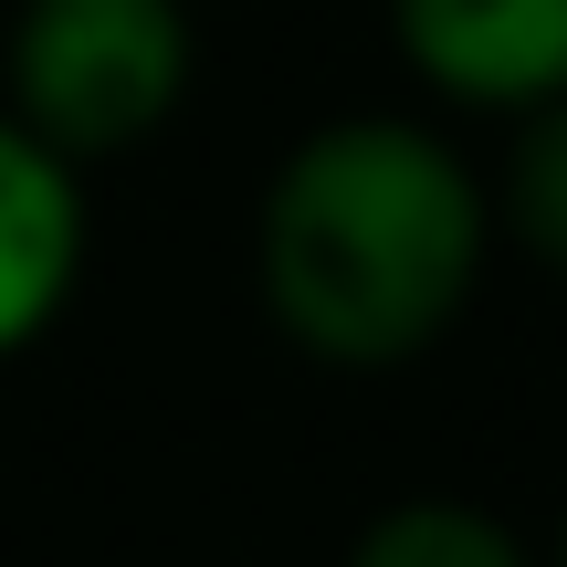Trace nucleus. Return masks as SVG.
I'll return each instance as SVG.
<instances>
[{"instance_id":"nucleus-1","label":"nucleus","mask_w":567,"mask_h":567,"mask_svg":"<svg viewBox=\"0 0 567 567\" xmlns=\"http://www.w3.org/2000/svg\"><path fill=\"white\" fill-rule=\"evenodd\" d=\"M494 264V189L421 116H326L274 158L252 210V284L284 347L379 379L473 316Z\"/></svg>"},{"instance_id":"nucleus-2","label":"nucleus","mask_w":567,"mask_h":567,"mask_svg":"<svg viewBox=\"0 0 567 567\" xmlns=\"http://www.w3.org/2000/svg\"><path fill=\"white\" fill-rule=\"evenodd\" d=\"M189 0H21L0 42V105L74 168L147 147L189 105Z\"/></svg>"},{"instance_id":"nucleus-3","label":"nucleus","mask_w":567,"mask_h":567,"mask_svg":"<svg viewBox=\"0 0 567 567\" xmlns=\"http://www.w3.org/2000/svg\"><path fill=\"white\" fill-rule=\"evenodd\" d=\"M410 74L473 116H536L567 95V0H389Z\"/></svg>"},{"instance_id":"nucleus-4","label":"nucleus","mask_w":567,"mask_h":567,"mask_svg":"<svg viewBox=\"0 0 567 567\" xmlns=\"http://www.w3.org/2000/svg\"><path fill=\"white\" fill-rule=\"evenodd\" d=\"M95 252V210H84V168L42 147L32 126L0 105V368L32 358L63 326Z\"/></svg>"},{"instance_id":"nucleus-5","label":"nucleus","mask_w":567,"mask_h":567,"mask_svg":"<svg viewBox=\"0 0 567 567\" xmlns=\"http://www.w3.org/2000/svg\"><path fill=\"white\" fill-rule=\"evenodd\" d=\"M347 567H536L526 536L494 505H463V494H410V505H379L358 526Z\"/></svg>"},{"instance_id":"nucleus-6","label":"nucleus","mask_w":567,"mask_h":567,"mask_svg":"<svg viewBox=\"0 0 567 567\" xmlns=\"http://www.w3.org/2000/svg\"><path fill=\"white\" fill-rule=\"evenodd\" d=\"M494 243H515L526 264H547L567 284V95L515 116L505 137V168H494Z\"/></svg>"},{"instance_id":"nucleus-7","label":"nucleus","mask_w":567,"mask_h":567,"mask_svg":"<svg viewBox=\"0 0 567 567\" xmlns=\"http://www.w3.org/2000/svg\"><path fill=\"white\" fill-rule=\"evenodd\" d=\"M557 567H567V515H557Z\"/></svg>"}]
</instances>
